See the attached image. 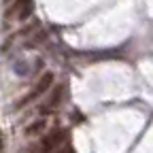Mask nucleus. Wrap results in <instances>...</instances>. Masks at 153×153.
Segmentation results:
<instances>
[{
    "label": "nucleus",
    "instance_id": "obj_1",
    "mask_svg": "<svg viewBox=\"0 0 153 153\" xmlns=\"http://www.w3.org/2000/svg\"><path fill=\"white\" fill-rule=\"evenodd\" d=\"M51 83H53V74H51V72L43 74L41 79H38V83H36V85L32 87V91H30V94H26L24 98L17 102V106H15V108H22V106H26V104L34 102L36 98H41V96H43V94H45V91H47V89L51 87Z\"/></svg>",
    "mask_w": 153,
    "mask_h": 153
},
{
    "label": "nucleus",
    "instance_id": "obj_2",
    "mask_svg": "<svg viewBox=\"0 0 153 153\" xmlns=\"http://www.w3.org/2000/svg\"><path fill=\"white\" fill-rule=\"evenodd\" d=\"M62 138H64V132H60V130H55V132H51L49 136H45V138L41 140V145H43V149H45V151L49 153V151H51V149H53V147H55L57 143L62 140Z\"/></svg>",
    "mask_w": 153,
    "mask_h": 153
},
{
    "label": "nucleus",
    "instance_id": "obj_3",
    "mask_svg": "<svg viewBox=\"0 0 153 153\" xmlns=\"http://www.w3.org/2000/svg\"><path fill=\"white\" fill-rule=\"evenodd\" d=\"M13 9L19 13V19H24V17L32 11V0H15Z\"/></svg>",
    "mask_w": 153,
    "mask_h": 153
},
{
    "label": "nucleus",
    "instance_id": "obj_4",
    "mask_svg": "<svg viewBox=\"0 0 153 153\" xmlns=\"http://www.w3.org/2000/svg\"><path fill=\"white\" fill-rule=\"evenodd\" d=\"M45 128H47V121L45 119H38V121H34L32 126L26 128V134H28V136H36V134H41Z\"/></svg>",
    "mask_w": 153,
    "mask_h": 153
},
{
    "label": "nucleus",
    "instance_id": "obj_5",
    "mask_svg": "<svg viewBox=\"0 0 153 153\" xmlns=\"http://www.w3.org/2000/svg\"><path fill=\"white\" fill-rule=\"evenodd\" d=\"M60 96H62V87H57L55 91H53V96H51V100H49V104H45L41 111L43 113H49V111H53L57 104H60V102H57V100H60Z\"/></svg>",
    "mask_w": 153,
    "mask_h": 153
},
{
    "label": "nucleus",
    "instance_id": "obj_6",
    "mask_svg": "<svg viewBox=\"0 0 153 153\" xmlns=\"http://www.w3.org/2000/svg\"><path fill=\"white\" fill-rule=\"evenodd\" d=\"M26 153H47V151L43 149V145H41V143H38V145H34V147H30V149H28Z\"/></svg>",
    "mask_w": 153,
    "mask_h": 153
},
{
    "label": "nucleus",
    "instance_id": "obj_7",
    "mask_svg": "<svg viewBox=\"0 0 153 153\" xmlns=\"http://www.w3.org/2000/svg\"><path fill=\"white\" fill-rule=\"evenodd\" d=\"M57 153H72L70 149H62V151H57Z\"/></svg>",
    "mask_w": 153,
    "mask_h": 153
},
{
    "label": "nucleus",
    "instance_id": "obj_8",
    "mask_svg": "<svg viewBox=\"0 0 153 153\" xmlns=\"http://www.w3.org/2000/svg\"><path fill=\"white\" fill-rule=\"evenodd\" d=\"M0 153H2V136H0Z\"/></svg>",
    "mask_w": 153,
    "mask_h": 153
}]
</instances>
